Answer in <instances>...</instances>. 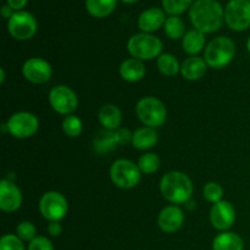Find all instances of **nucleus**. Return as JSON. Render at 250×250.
Returning <instances> with one entry per match:
<instances>
[{"label": "nucleus", "mask_w": 250, "mask_h": 250, "mask_svg": "<svg viewBox=\"0 0 250 250\" xmlns=\"http://www.w3.org/2000/svg\"><path fill=\"white\" fill-rule=\"evenodd\" d=\"M16 234L23 242H31L37 237V229L31 221H22L17 225Z\"/></svg>", "instance_id": "7c9ffc66"}, {"label": "nucleus", "mask_w": 250, "mask_h": 250, "mask_svg": "<svg viewBox=\"0 0 250 250\" xmlns=\"http://www.w3.org/2000/svg\"><path fill=\"white\" fill-rule=\"evenodd\" d=\"M5 125L7 132L17 139L31 138L39 129L38 117L29 111L15 112Z\"/></svg>", "instance_id": "1a4fd4ad"}, {"label": "nucleus", "mask_w": 250, "mask_h": 250, "mask_svg": "<svg viewBox=\"0 0 250 250\" xmlns=\"http://www.w3.org/2000/svg\"><path fill=\"white\" fill-rule=\"evenodd\" d=\"M48 99L51 109L62 116L72 115L77 110L78 97L68 85L59 84L51 88Z\"/></svg>", "instance_id": "6e6552de"}, {"label": "nucleus", "mask_w": 250, "mask_h": 250, "mask_svg": "<svg viewBox=\"0 0 250 250\" xmlns=\"http://www.w3.org/2000/svg\"><path fill=\"white\" fill-rule=\"evenodd\" d=\"M0 250H24L23 241L17 234H5L0 239Z\"/></svg>", "instance_id": "2f4dec72"}, {"label": "nucleus", "mask_w": 250, "mask_h": 250, "mask_svg": "<svg viewBox=\"0 0 250 250\" xmlns=\"http://www.w3.org/2000/svg\"><path fill=\"white\" fill-rule=\"evenodd\" d=\"M159 142V134L156 128L143 126L137 128L133 132V138H132V146L139 150H148L154 148Z\"/></svg>", "instance_id": "aec40b11"}, {"label": "nucleus", "mask_w": 250, "mask_h": 250, "mask_svg": "<svg viewBox=\"0 0 250 250\" xmlns=\"http://www.w3.org/2000/svg\"><path fill=\"white\" fill-rule=\"evenodd\" d=\"M156 66L160 73L166 77H175L181 72V63L173 54L163 53L156 59Z\"/></svg>", "instance_id": "393cba45"}, {"label": "nucleus", "mask_w": 250, "mask_h": 250, "mask_svg": "<svg viewBox=\"0 0 250 250\" xmlns=\"http://www.w3.org/2000/svg\"><path fill=\"white\" fill-rule=\"evenodd\" d=\"M22 75L28 82L33 84H44L51 78L53 67L45 59L34 56L23 62Z\"/></svg>", "instance_id": "f8f14e48"}, {"label": "nucleus", "mask_w": 250, "mask_h": 250, "mask_svg": "<svg viewBox=\"0 0 250 250\" xmlns=\"http://www.w3.org/2000/svg\"><path fill=\"white\" fill-rule=\"evenodd\" d=\"M210 224L217 231L226 232L234 225L237 219L236 209L233 205L227 200H221V202L212 204L211 209L209 212Z\"/></svg>", "instance_id": "ddd939ff"}, {"label": "nucleus", "mask_w": 250, "mask_h": 250, "mask_svg": "<svg viewBox=\"0 0 250 250\" xmlns=\"http://www.w3.org/2000/svg\"><path fill=\"white\" fill-rule=\"evenodd\" d=\"M119 72L124 81L129 83H136L146 77V67L143 61L134 58H128L122 61L119 67Z\"/></svg>", "instance_id": "a211bd4d"}, {"label": "nucleus", "mask_w": 250, "mask_h": 250, "mask_svg": "<svg viewBox=\"0 0 250 250\" xmlns=\"http://www.w3.org/2000/svg\"><path fill=\"white\" fill-rule=\"evenodd\" d=\"M62 131L65 133V136H67L68 138H77L82 134L83 131V122L77 115H68L65 116L62 120Z\"/></svg>", "instance_id": "cd10ccee"}, {"label": "nucleus", "mask_w": 250, "mask_h": 250, "mask_svg": "<svg viewBox=\"0 0 250 250\" xmlns=\"http://www.w3.org/2000/svg\"><path fill=\"white\" fill-rule=\"evenodd\" d=\"M138 165L128 159H117L110 166V180L120 189H132L141 182Z\"/></svg>", "instance_id": "423d86ee"}, {"label": "nucleus", "mask_w": 250, "mask_h": 250, "mask_svg": "<svg viewBox=\"0 0 250 250\" xmlns=\"http://www.w3.org/2000/svg\"><path fill=\"white\" fill-rule=\"evenodd\" d=\"M23 197L19 186L4 178L0 182V209L4 212H15L22 207Z\"/></svg>", "instance_id": "4468645a"}, {"label": "nucleus", "mask_w": 250, "mask_h": 250, "mask_svg": "<svg viewBox=\"0 0 250 250\" xmlns=\"http://www.w3.org/2000/svg\"><path fill=\"white\" fill-rule=\"evenodd\" d=\"M39 211L49 222L61 221L68 212V202L63 194L56 190H49L39 200Z\"/></svg>", "instance_id": "0eeeda50"}, {"label": "nucleus", "mask_w": 250, "mask_h": 250, "mask_svg": "<svg viewBox=\"0 0 250 250\" xmlns=\"http://www.w3.org/2000/svg\"><path fill=\"white\" fill-rule=\"evenodd\" d=\"M208 63L200 56H188L181 63V76L187 81H199L207 75Z\"/></svg>", "instance_id": "f3484780"}, {"label": "nucleus", "mask_w": 250, "mask_h": 250, "mask_svg": "<svg viewBox=\"0 0 250 250\" xmlns=\"http://www.w3.org/2000/svg\"><path fill=\"white\" fill-rule=\"evenodd\" d=\"M166 12L160 7H149L144 10L138 17V27L143 33H153L164 27L166 21Z\"/></svg>", "instance_id": "dca6fc26"}, {"label": "nucleus", "mask_w": 250, "mask_h": 250, "mask_svg": "<svg viewBox=\"0 0 250 250\" xmlns=\"http://www.w3.org/2000/svg\"><path fill=\"white\" fill-rule=\"evenodd\" d=\"M165 34L172 41L183 38L186 34V24L180 16H168L164 24Z\"/></svg>", "instance_id": "a878e982"}, {"label": "nucleus", "mask_w": 250, "mask_h": 250, "mask_svg": "<svg viewBox=\"0 0 250 250\" xmlns=\"http://www.w3.org/2000/svg\"><path fill=\"white\" fill-rule=\"evenodd\" d=\"M46 231L51 237H59L62 233V226H61L60 221H51L49 222Z\"/></svg>", "instance_id": "f704fd0d"}, {"label": "nucleus", "mask_w": 250, "mask_h": 250, "mask_svg": "<svg viewBox=\"0 0 250 250\" xmlns=\"http://www.w3.org/2000/svg\"><path fill=\"white\" fill-rule=\"evenodd\" d=\"M14 14H15V11L11 9V7L9 6V5H7V4L2 5V7H1V16L4 17V19L10 20Z\"/></svg>", "instance_id": "e433bc0d"}, {"label": "nucleus", "mask_w": 250, "mask_h": 250, "mask_svg": "<svg viewBox=\"0 0 250 250\" xmlns=\"http://www.w3.org/2000/svg\"><path fill=\"white\" fill-rule=\"evenodd\" d=\"M117 0H85V10L95 19H105L115 11Z\"/></svg>", "instance_id": "5701e85b"}, {"label": "nucleus", "mask_w": 250, "mask_h": 250, "mask_svg": "<svg viewBox=\"0 0 250 250\" xmlns=\"http://www.w3.org/2000/svg\"><path fill=\"white\" fill-rule=\"evenodd\" d=\"M38 29L36 17L28 11H16L7 20V32L16 41H28L33 38Z\"/></svg>", "instance_id": "9d476101"}, {"label": "nucleus", "mask_w": 250, "mask_h": 250, "mask_svg": "<svg viewBox=\"0 0 250 250\" xmlns=\"http://www.w3.org/2000/svg\"><path fill=\"white\" fill-rule=\"evenodd\" d=\"M137 165H138L142 175H153V173L158 172L160 168L161 159L155 153H146L138 159Z\"/></svg>", "instance_id": "bb28decb"}, {"label": "nucleus", "mask_w": 250, "mask_h": 250, "mask_svg": "<svg viewBox=\"0 0 250 250\" xmlns=\"http://www.w3.org/2000/svg\"><path fill=\"white\" fill-rule=\"evenodd\" d=\"M160 192L171 204H187L192 199L194 186L189 176L185 172L170 171L161 177Z\"/></svg>", "instance_id": "f03ea898"}, {"label": "nucleus", "mask_w": 250, "mask_h": 250, "mask_svg": "<svg viewBox=\"0 0 250 250\" xmlns=\"http://www.w3.org/2000/svg\"><path fill=\"white\" fill-rule=\"evenodd\" d=\"M247 49H248V51H249V54H250V36H249L248 41H247Z\"/></svg>", "instance_id": "ea45409f"}, {"label": "nucleus", "mask_w": 250, "mask_h": 250, "mask_svg": "<svg viewBox=\"0 0 250 250\" xmlns=\"http://www.w3.org/2000/svg\"><path fill=\"white\" fill-rule=\"evenodd\" d=\"M98 121L107 131H116L121 127L122 112L115 104H105L98 111Z\"/></svg>", "instance_id": "6ab92c4d"}, {"label": "nucleus", "mask_w": 250, "mask_h": 250, "mask_svg": "<svg viewBox=\"0 0 250 250\" xmlns=\"http://www.w3.org/2000/svg\"><path fill=\"white\" fill-rule=\"evenodd\" d=\"M185 222V214L178 205H167L164 208L158 216V226L165 233H175Z\"/></svg>", "instance_id": "2eb2a0df"}, {"label": "nucleus", "mask_w": 250, "mask_h": 250, "mask_svg": "<svg viewBox=\"0 0 250 250\" xmlns=\"http://www.w3.org/2000/svg\"><path fill=\"white\" fill-rule=\"evenodd\" d=\"M193 27L204 34L219 31L225 22V9L217 0H195L189 9Z\"/></svg>", "instance_id": "f257e3e1"}, {"label": "nucleus", "mask_w": 250, "mask_h": 250, "mask_svg": "<svg viewBox=\"0 0 250 250\" xmlns=\"http://www.w3.org/2000/svg\"><path fill=\"white\" fill-rule=\"evenodd\" d=\"M194 0H161L163 10L168 16H180L190 9Z\"/></svg>", "instance_id": "c85d7f7f"}, {"label": "nucleus", "mask_w": 250, "mask_h": 250, "mask_svg": "<svg viewBox=\"0 0 250 250\" xmlns=\"http://www.w3.org/2000/svg\"><path fill=\"white\" fill-rule=\"evenodd\" d=\"M203 197L207 202L216 204V203L224 200L222 199L224 198V188L217 182H208L203 188Z\"/></svg>", "instance_id": "c756f323"}, {"label": "nucleus", "mask_w": 250, "mask_h": 250, "mask_svg": "<svg viewBox=\"0 0 250 250\" xmlns=\"http://www.w3.org/2000/svg\"><path fill=\"white\" fill-rule=\"evenodd\" d=\"M27 250H54V246L49 238L44 236H37L28 243Z\"/></svg>", "instance_id": "473e14b6"}, {"label": "nucleus", "mask_w": 250, "mask_h": 250, "mask_svg": "<svg viewBox=\"0 0 250 250\" xmlns=\"http://www.w3.org/2000/svg\"><path fill=\"white\" fill-rule=\"evenodd\" d=\"M236 56V44L231 38L225 36L216 37L207 44L204 50V60L208 66L220 70L232 62Z\"/></svg>", "instance_id": "7ed1b4c3"}, {"label": "nucleus", "mask_w": 250, "mask_h": 250, "mask_svg": "<svg viewBox=\"0 0 250 250\" xmlns=\"http://www.w3.org/2000/svg\"><path fill=\"white\" fill-rule=\"evenodd\" d=\"M225 22L234 32L250 27V0H229L225 7Z\"/></svg>", "instance_id": "9b49d317"}, {"label": "nucleus", "mask_w": 250, "mask_h": 250, "mask_svg": "<svg viewBox=\"0 0 250 250\" xmlns=\"http://www.w3.org/2000/svg\"><path fill=\"white\" fill-rule=\"evenodd\" d=\"M5 77H6V76H5V70L4 68H0V83H1V84H4Z\"/></svg>", "instance_id": "4c0bfd02"}, {"label": "nucleus", "mask_w": 250, "mask_h": 250, "mask_svg": "<svg viewBox=\"0 0 250 250\" xmlns=\"http://www.w3.org/2000/svg\"><path fill=\"white\" fill-rule=\"evenodd\" d=\"M122 2H125V4H134V2L139 1V0H121Z\"/></svg>", "instance_id": "58836bf2"}, {"label": "nucleus", "mask_w": 250, "mask_h": 250, "mask_svg": "<svg viewBox=\"0 0 250 250\" xmlns=\"http://www.w3.org/2000/svg\"><path fill=\"white\" fill-rule=\"evenodd\" d=\"M115 132V137H116L117 146H126V144L131 143L132 144V138H133V132L129 131L128 128H124V127H120L119 129H116Z\"/></svg>", "instance_id": "72a5a7b5"}, {"label": "nucleus", "mask_w": 250, "mask_h": 250, "mask_svg": "<svg viewBox=\"0 0 250 250\" xmlns=\"http://www.w3.org/2000/svg\"><path fill=\"white\" fill-rule=\"evenodd\" d=\"M244 242L239 234L226 231L217 234L212 241V250H243Z\"/></svg>", "instance_id": "4be33fe9"}, {"label": "nucleus", "mask_w": 250, "mask_h": 250, "mask_svg": "<svg viewBox=\"0 0 250 250\" xmlns=\"http://www.w3.org/2000/svg\"><path fill=\"white\" fill-rule=\"evenodd\" d=\"M127 51L131 58L141 61L158 59L163 54V42L150 33H137L127 42Z\"/></svg>", "instance_id": "20e7f679"}, {"label": "nucleus", "mask_w": 250, "mask_h": 250, "mask_svg": "<svg viewBox=\"0 0 250 250\" xmlns=\"http://www.w3.org/2000/svg\"><path fill=\"white\" fill-rule=\"evenodd\" d=\"M205 43H207L205 34L195 28L186 32L185 37L182 38L183 50L189 56H198V54L202 53L207 46Z\"/></svg>", "instance_id": "412c9836"}, {"label": "nucleus", "mask_w": 250, "mask_h": 250, "mask_svg": "<svg viewBox=\"0 0 250 250\" xmlns=\"http://www.w3.org/2000/svg\"><path fill=\"white\" fill-rule=\"evenodd\" d=\"M136 114L144 126L159 128L167 119V109L160 99L155 97H144L136 104Z\"/></svg>", "instance_id": "39448f33"}, {"label": "nucleus", "mask_w": 250, "mask_h": 250, "mask_svg": "<svg viewBox=\"0 0 250 250\" xmlns=\"http://www.w3.org/2000/svg\"><path fill=\"white\" fill-rule=\"evenodd\" d=\"M117 146L115 132L103 128L95 134L93 139V149L97 154H106L114 150Z\"/></svg>", "instance_id": "b1692460"}, {"label": "nucleus", "mask_w": 250, "mask_h": 250, "mask_svg": "<svg viewBox=\"0 0 250 250\" xmlns=\"http://www.w3.org/2000/svg\"><path fill=\"white\" fill-rule=\"evenodd\" d=\"M28 0H6V4L14 10L15 12L16 11H22L23 7L26 6Z\"/></svg>", "instance_id": "c9c22d12"}]
</instances>
